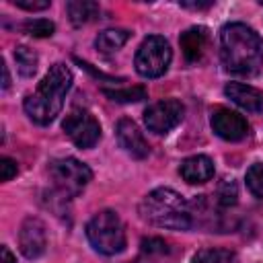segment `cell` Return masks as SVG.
I'll return each instance as SVG.
<instances>
[{"label":"cell","instance_id":"6da1fadb","mask_svg":"<svg viewBox=\"0 0 263 263\" xmlns=\"http://www.w3.org/2000/svg\"><path fill=\"white\" fill-rule=\"evenodd\" d=\"M220 58L228 72L255 76L263 66V39L245 23H228L220 31Z\"/></svg>","mask_w":263,"mask_h":263},{"label":"cell","instance_id":"7a4b0ae2","mask_svg":"<svg viewBox=\"0 0 263 263\" xmlns=\"http://www.w3.org/2000/svg\"><path fill=\"white\" fill-rule=\"evenodd\" d=\"M72 72L66 64H53L37 84L35 92L25 99V111L37 125H47L60 115L64 99L72 88Z\"/></svg>","mask_w":263,"mask_h":263},{"label":"cell","instance_id":"3957f363","mask_svg":"<svg viewBox=\"0 0 263 263\" xmlns=\"http://www.w3.org/2000/svg\"><path fill=\"white\" fill-rule=\"evenodd\" d=\"M140 216L158 228L168 230H189L193 224L191 208L181 193L168 187H158L150 191L140 203Z\"/></svg>","mask_w":263,"mask_h":263},{"label":"cell","instance_id":"277c9868","mask_svg":"<svg viewBox=\"0 0 263 263\" xmlns=\"http://www.w3.org/2000/svg\"><path fill=\"white\" fill-rule=\"evenodd\" d=\"M86 236L92 249L101 255H117L125 249V230L113 210L95 214L86 224Z\"/></svg>","mask_w":263,"mask_h":263},{"label":"cell","instance_id":"5b68a950","mask_svg":"<svg viewBox=\"0 0 263 263\" xmlns=\"http://www.w3.org/2000/svg\"><path fill=\"white\" fill-rule=\"evenodd\" d=\"M171 60H173V51H171L168 41L160 35H150L140 43L134 66L140 76L158 78L168 70Z\"/></svg>","mask_w":263,"mask_h":263},{"label":"cell","instance_id":"8992f818","mask_svg":"<svg viewBox=\"0 0 263 263\" xmlns=\"http://www.w3.org/2000/svg\"><path fill=\"white\" fill-rule=\"evenodd\" d=\"M49 177L62 195H78L92 179L90 168L76 158H55L49 162Z\"/></svg>","mask_w":263,"mask_h":263},{"label":"cell","instance_id":"52a82bcc","mask_svg":"<svg viewBox=\"0 0 263 263\" xmlns=\"http://www.w3.org/2000/svg\"><path fill=\"white\" fill-rule=\"evenodd\" d=\"M183 115H185V107L181 101L162 99V101L152 103L144 111V123L150 132L162 136V134H168L173 127H177L181 123Z\"/></svg>","mask_w":263,"mask_h":263},{"label":"cell","instance_id":"ba28073f","mask_svg":"<svg viewBox=\"0 0 263 263\" xmlns=\"http://www.w3.org/2000/svg\"><path fill=\"white\" fill-rule=\"evenodd\" d=\"M62 127L78 148H92L101 138L99 121L84 109H72L66 115Z\"/></svg>","mask_w":263,"mask_h":263},{"label":"cell","instance_id":"9c48e42d","mask_svg":"<svg viewBox=\"0 0 263 263\" xmlns=\"http://www.w3.org/2000/svg\"><path fill=\"white\" fill-rule=\"evenodd\" d=\"M212 129L222 138V140H228V142H238L242 140L247 134H249V123L247 119L236 113V111H230V109H216L212 113Z\"/></svg>","mask_w":263,"mask_h":263},{"label":"cell","instance_id":"30bf717a","mask_svg":"<svg viewBox=\"0 0 263 263\" xmlns=\"http://www.w3.org/2000/svg\"><path fill=\"white\" fill-rule=\"evenodd\" d=\"M18 242H21V251L27 259L41 257L47 247V234H45L43 222L39 218H27L21 226Z\"/></svg>","mask_w":263,"mask_h":263},{"label":"cell","instance_id":"8fae6325","mask_svg":"<svg viewBox=\"0 0 263 263\" xmlns=\"http://www.w3.org/2000/svg\"><path fill=\"white\" fill-rule=\"evenodd\" d=\"M117 142L134 158H146L148 152H150L144 134L140 132V127L132 119H119V123H117Z\"/></svg>","mask_w":263,"mask_h":263},{"label":"cell","instance_id":"7c38bea8","mask_svg":"<svg viewBox=\"0 0 263 263\" xmlns=\"http://www.w3.org/2000/svg\"><path fill=\"white\" fill-rule=\"evenodd\" d=\"M224 92L228 99H232V103H236L245 111H251V113L263 111V92L255 86H249L242 82H228L224 86Z\"/></svg>","mask_w":263,"mask_h":263},{"label":"cell","instance_id":"4fadbf2b","mask_svg":"<svg viewBox=\"0 0 263 263\" xmlns=\"http://www.w3.org/2000/svg\"><path fill=\"white\" fill-rule=\"evenodd\" d=\"M179 173L181 177L191 183V185H197V183H205L214 177V162L212 158L203 156V154H197V156H189L181 162L179 166Z\"/></svg>","mask_w":263,"mask_h":263},{"label":"cell","instance_id":"5bb4252c","mask_svg":"<svg viewBox=\"0 0 263 263\" xmlns=\"http://www.w3.org/2000/svg\"><path fill=\"white\" fill-rule=\"evenodd\" d=\"M179 43H181L185 60L195 64V62H199L203 58V53L208 49V31L203 27H191V29L181 33Z\"/></svg>","mask_w":263,"mask_h":263},{"label":"cell","instance_id":"9a60e30c","mask_svg":"<svg viewBox=\"0 0 263 263\" xmlns=\"http://www.w3.org/2000/svg\"><path fill=\"white\" fill-rule=\"evenodd\" d=\"M66 8H68V14H70L72 25H76V27L95 21L99 16V12H101L99 4L97 2H90V0H72V2L66 4Z\"/></svg>","mask_w":263,"mask_h":263},{"label":"cell","instance_id":"2e32d148","mask_svg":"<svg viewBox=\"0 0 263 263\" xmlns=\"http://www.w3.org/2000/svg\"><path fill=\"white\" fill-rule=\"evenodd\" d=\"M127 39H129V31H125V29H105L97 35L95 45L101 53H113V51L121 49Z\"/></svg>","mask_w":263,"mask_h":263},{"label":"cell","instance_id":"e0dca14e","mask_svg":"<svg viewBox=\"0 0 263 263\" xmlns=\"http://www.w3.org/2000/svg\"><path fill=\"white\" fill-rule=\"evenodd\" d=\"M191 263H238V257L230 249H201Z\"/></svg>","mask_w":263,"mask_h":263},{"label":"cell","instance_id":"ac0fdd59","mask_svg":"<svg viewBox=\"0 0 263 263\" xmlns=\"http://www.w3.org/2000/svg\"><path fill=\"white\" fill-rule=\"evenodd\" d=\"M14 62H16V68L23 76H33L35 70H37V53L33 49H29L27 45H18L14 49Z\"/></svg>","mask_w":263,"mask_h":263},{"label":"cell","instance_id":"d6986e66","mask_svg":"<svg viewBox=\"0 0 263 263\" xmlns=\"http://www.w3.org/2000/svg\"><path fill=\"white\" fill-rule=\"evenodd\" d=\"M103 92L111 101H117V103H138V101L146 99V88L144 86H129V88H115V90L105 88Z\"/></svg>","mask_w":263,"mask_h":263},{"label":"cell","instance_id":"ffe728a7","mask_svg":"<svg viewBox=\"0 0 263 263\" xmlns=\"http://www.w3.org/2000/svg\"><path fill=\"white\" fill-rule=\"evenodd\" d=\"M247 187L255 197H263V162H255L247 171Z\"/></svg>","mask_w":263,"mask_h":263},{"label":"cell","instance_id":"44dd1931","mask_svg":"<svg viewBox=\"0 0 263 263\" xmlns=\"http://www.w3.org/2000/svg\"><path fill=\"white\" fill-rule=\"evenodd\" d=\"M23 29H25V33H29L33 37H51L55 31V25L47 18H29V21H25Z\"/></svg>","mask_w":263,"mask_h":263},{"label":"cell","instance_id":"7402d4cb","mask_svg":"<svg viewBox=\"0 0 263 263\" xmlns=\"http://www.w3.org/2000/svg\"><path fill=\"white\" fill-rule=\"evenodd\" d=\"M236 197H238V189L232 181H222L220 187H218V203L220 205H234L236 203Z\"/></svg>","mask_w":263,"mask_h":263},{"label":"cell","instance_id":"603a6c76","mask_svg":"<svg viewBox=\"0 0 263 263\" xmlns=\"http://www.w3.org/2000/svg\"><path fill=\"white\" fill-rule=\"evenodd\" d=\"M166 253H168V247H166V242L162 238H146V240H142V255L160 257V255H166Z\"/></svg>","mask_w":263,"mask_h":263},{"label":"cell","instance_id":"cb8c5ba5","mask_svg":"<svg viewBox=\"0 0 263 263\" xmlns=\"http://www.w3.org/2000/svg\"><path fill=\"white\" fill-rule=\"evenodd\" d=\"M16 162L12 160V158H8V156H4V158H0V179L2 181H10L14 175H16Z\"/></svg>","mask_w":263,"mask_h":263},{"label":"cell","instance_id":"d4e9b609","mask_svg":"<svg viewBox=\"0 0 263 263\" xmlns=\"http://www.w3.org/2000/svg\"><path fill=\"white\" fill-rule=\"evenodd\" d=\"M14 6L25 8V10H43L49 6V0H41V2H31V0H14Z\"/></svg>","mask_w":263,"mask_h":263},{"label":"cell","instance_id":"484cf974","mask_svg":"<svg viewBox=\"0 0 263 263\" xmlns=\"http://www.w3.org/2000/svg\"><path fill=\"white\" fill-rule=\"evenodd\" d=\"M0 253H2V261L0 263H16L14 255L8 251V247H0Z\"/></svg>","mask_w":263,"mask_h":263},{"label":"cell","instance_id":"4316f807","mask_svg":"<svg viewBox=\"0 0 263 263\" xmlns=\"http://www.w3.org/2000/svg\"><path fill=\"white\" fill-rule=\"evenodd\" d=\"M10 86V74H8V66L2 62V90H6Z\"/></svg>","mask_w":263,"mask_h":263}]
</instances>
